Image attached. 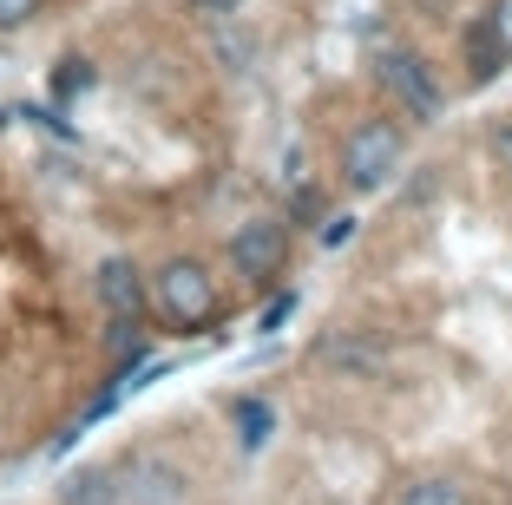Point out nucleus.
Returning a JSON list of instances; mask_svg holds the SVG:
<instances>
[{"label": "nucleus", "instance_id": "f257e3e1", "mask_svg": "<svg viewBox=\"0 0 512 505\" xmlns=\"http://www.w3.org/2000/svg\"><path fill=\"white\" fill-rule=\"evenodd\" d=\"M381 86H388V92H394V99H401L421 125H434V119H440V79H434V66H427L421 53H407V46H388V53H381Z\"/></svg>", "mask_w": 512, "mask_h": 505}, {"label": "nucleus", "instance_id": "f03ea898", "mask_svg": "<svg viewBox=\"0 0 512 505\" xmlns=\"http://www.w3.org/2000/svg\"><path fill=\"white\" fill-rule=\"evenodd\" d=\"M158 309H165L178 328L211 322V315H217V289H211V276H204L197 263H171V269H158Z\"/></svg>", "mask_w": 512, "mask_h": 505}, {"label": "nucleus", "instance_id": "7ed1b4c3", "mask_svg": "<svg viewBox=\"0 0 512 505\" xmlns=\"http://www.w3.org/2000/svg\"><path fill=\"white\" fill-rule=\"evenodd\" d=\"M394 164H401V138H394V125H362V132L348 138V151H342V171H348L355 191H381Z\"/></svg>", "mask_w": 512, "mask_h": 505}, {"label": "nucleus", "instance_id": "20e7f679", "mask_svg": "<svg viewBox=\"0 0 512 505\" xmlns=\"http://www.w3.org/2000/svg\"><path fill=\"white\" fill-rule=\"evenodd\" d=\"M289 237H283V223L270 217H256V223H237V237H230V263L243 269V276H270L276 263H283Z\"/></svg>", "mask_w": 512, "mask_h": 505}, {"label": "nucleus", "instance_id": "39448f33", "mask_svg": "<svg viewBox=\"0 0 512 505\" xmlns=\"http://www.w3.org/2000/svg\"><path fill=\"white\" fill-rule=\"evenodd\" d=\"M184 486H191V479H184L171 460H132L119 499L125 505H184Z\"/></svg>", "mask_w": 512, "mask_h": 505}, {"label": "nucleus", "instance_id": "423d86ee", "mask_svg": "<svg viewBox=\"0 0 512 505\" xmlns=\"http://www.w3.org/2000/svg\"><path fill=\"white\" fill-rule=\"evenodd\" d=\"M99 302H106L119 322H138V309H145V283H138L132 263H106L99 269Z\"/></svg>", "mask_w": 512, "mask_h": 505}, {"label": "nucleus", "instance_id": "0eeeda50", "mask_svg": "<svg viewBox=\"0 0 512 505\" xmlns=\"http://www.w3.org/2000/svg\"><path fill=\"white\" fill-rule=\"evenodd\" d=\"M60 499H66V505H119V473H106V466H92V473H73Z\"/></svg>", "mask_w": 512, "mask_h": 505}, {"label": "nucleus", "instance_id": "6e6552de", "mask_svg": "<svg viewBox=\"0 0 512 505\" xmlns=\"http://www.w3.org/2000/svg\"><path fill=\"white\" fill-rule=\"evenodd\" d=\"M270 427H276V414H270L263 401H256V394H243V401H237V440L256 453V446L270 440Z\"/></svg>", "mask_w": 512, "mask_h": 505}, {"label": "nucleus", "instance_id": "1a4fd4ad", "mask_svg": "<svg viewBox=\"0 0 512 505\" xmlns=\"http://www.w3.org/2000/svg\"><path fill=\"white\" fill-rule=\"evenodd\" d=\"M401 505H467V492L453 486V479H414L401 492Z\"/></svg>", "mask_w": 512, "mask_h": 505}, {"label": "nucleus", "instance_id": "9d476101", "mask_svg": "<svg viewBox=\"0 0 512 505\" xmlns=\"http://www.w3.org/2000/svg\"><path fill=\"white\" fill-rule=\"evenodd\" d=\"M92 86V66L86 60H66L60 73H53V99H73V92H86Z\"/></svg>", "mask_w": 512, "mask_h": 505}, {"label": "nucleus", "instance_id": "9b49d317", "mask_svg": "<svg viewBox=\"0 0 512 505\" xmlns=\"http://www.w3.org/2000/svg\"><path fill=\"white\" fill-rule=\"evenodd\" d=\"M33 14H40V0H0V27H20Z\"/></svg>", "mask_w": 512, "mask_h": 505}, {"label": "nucleus", "instance_id": "f8f14e48", "mask_svg": "<svg viewBox=\"0 0 512 505\" xmlns=\"http://www.w3.org/2000/svg\"><path fill=\"white\" fill-rule=\"evenodd\" d=\"M289 315H296V296H276L270 309H263V335H276V328H283Z\"/></svg>", "mask_w": 512, "mask_h": 505}, {"label": "nucleus", "instance_id": "ddd939ff", "mask_svg": "<svg viewBox=\"0 0 512 505\" xmlns=\"http://www.w3.org/2000/svg\"><path fill=\"white\" fill-rule=\"evenodd\" d=\"M486 27H493V40H499V46H506V53H512V0H499V7H493V20H486Z\"/></svg>", "mask_w": 512, "mask_h": 505}, {"label": "nucleus", "instance_id": "4468645a", "mask_svg": "<svg viewBox=\"0 0 512 505\" xmlns=\"http://www.w3.org/2000/svg\"><path fill=\"white\" fill-rule=\"evenodd\" d=\"M493 151H499V164L512 171V125H499V132H493Z\"/></svg>", "mask_w": 512, "mask_h": 505}, {"label": "nucleus", "instance_id": "2eb2a0df", "mask_svg": "<svg viewBox=\"0 0 512 505\" xmlns=\"http://www.w3.org/2000/svg\"><path fill=\"white\" fill-rule=\"evenodd\" d=\"M348 237H355V223H348V217H335L329 230H322V243H348Z\"/></svg>", "mask_w": 512, "mask_h": 505}, {"label": "nucleus", "instance_id": "dca6fc26", "mask_svg": "<svg viewBox=\"0 0 512 505\" xmlns=\"http://www.w3.org/2000/svg\"><path fill=\"white\" fill-rule=\"evenodd\" d=\"M191 7H197V14H237L243 0H191Z\"/></svg>", "mask_w": 512, "mask_h": 505}]
</instances>
